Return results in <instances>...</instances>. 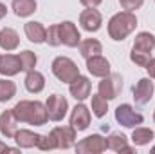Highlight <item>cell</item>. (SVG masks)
Wrapping results in <instances>:
<instances>
[{"label":"cell","mask_w":155,"mask_h":154,"mask_svg":"<svg viewBox=\"0 0 155 154\" xmlns=\"http://www.w3.org/2000/svg\"><path fill=\"white\" fill-rule=\"evenodd\" d=\"M152 152H155V145H153V149H152Z\"/></svg>","instance_id":"37"},{"label":"cell","mask_w":155,"mask_h":154,"mask_svg":"<svg viewBox=\"0 0 155 154\" xmlns=\"http://www.w3.org/2000/svg\"><path fill=\"white\" fill-rule=\"evenodd\" d=\"M79 24H81V27H83L85 31L96 33V31L101 27V24H103V16H101V13H99L97 9L87 7V9L79 15Z\"/></svg>","instance_id":"9"},{"label":"cell","mask_w":155,"mask_h":154,"mask_svg":"<svg viewBox=\"0 0 155 154\" xmlns=\"http://www.w3.org/2000/svg\"><path fill=\"white\" fill-rule=\"evenodd\" d=\"M38 140H40V134L33 132V131H27V129H20V131H16V134H15V142H16V145L22 147V149L36 147V145H38Z\"/></svg>","instance_id":"19"},{"label":"cell","mask_w":155,"mask_h":154,"mask_svg":"<svg viewBox=\"0 0 155 154\" xmlns=\"http://www.w3.org/2000/svg\"><path fill=\"white\" fill-rule=\"evenodd\" d=\"M108 111V100H105L99 93L97 94H92V113L97 118H103Z\"/></svg>","instance_id":"26"},{"label":"cell","mask_w":155,"mask_h":154,"mask_svg":"<svg viewBox=\"0 0 155 154\" xmlns=\"http://www.w3.org/2000/svg\"><path fill=\"white\" fill-rule=\"evenodd\" d=\"M16 94V85L11 80H0V102H9Z\"/></svg>","instance_id":"28"},{"label":"cell","mask_w":155,"mask_h":154,"mask_svg":"<svg viewBox=\"0 0 155 154\" xmlns=\"http://www.w3.org/2000/svg\"><path fill=\"white\" fill-rule=\"evenodd\" d=\"M71 125L76 131H85L90 125V111H88L87 105L78 103L76 107L72 109V113H71Z\"/></svg>","instance_id":"13"},{"label":"cell","mask_w":155,"mask_h":154,"mask_svg":"<svg viewBox=\"0 0 155 154\" xmlns=\"http://www.w3.org/2000/svg\"><path fill=\"white\" fill-rule=\"evenodd\" d=\"M116 120L117 123H121L123 127H128V129H132V127H135V125H141L143 121H144V118L141 113H137L130 103H123V105H119L116 109Z\"/></svg>","instance_id":"6"},{"label":"cell","mask_w":155,"mask_h":154,"mask_svg":"<svg viewBox=\"0 0 155 154\" xmlns=\"http://www.w3.org/2000/svg\"><path fill=\"white\" fill-rule=\"evenodd\" d=\"M146 71H148V75L152 78H155V58H152V60L146 64Z\"/></svg>","instance_id":"34"},{"label":"cell","mask_w":155,"mask_h":154,"mask_svg":"<svg viewBox=\"0 0 155 154\" xmlns=\"http://www.w3.org/2000/svg\"><path fill=\"white\" fill-rule=\"evenodd\" d=\"M121 89H123V78L121 75H117V73H110L108 76H103V80L99 82V85H97V93L105 98V100H114L119 96V93H121Z\"/></svg>","instance_id":"4"},{"label":"cell","mask_w":155,"mask_h":154,"mask_svg":"<svg viewBox=\"0 0 155 154\" xmlns=\"http://www.w3.org/2000/svg\"><path fill=\"white\" fill-rule=\"evenodd\" d=\"M5 15H7V7H5V4H2V2H0V20H2Z\"/></svg>","instance_id":"35"},{"label":"cell","mask_w":155,"mask_h":154,"mask_svg":"<svg viewBox=\"0 0 155 154\" xmlns=\"http://www.w3.org/2000/svg\"><path fill=\"white\" fill-rule=\"evenodd\" d=\"M36 147H38L40 151H52V149H56V143L51 138V134H47V136H41L40 134V140H38V145Z\"/></svg>","instance_id":"31"},{"label":"cell","mask_w":155,"mask_h":154,"mask_svg":"<svg viewBox=\"0 0 155 154\" xmlns=\"http://www.w3.org/2000/svg\"><path fill=\"white\" fill-rule=\"evenodd\" d=\"M155 47V37L152 33H139L135 37V42H134V49H139V51H146V53H152Z\"/></svg>","instance_id":"24"},{"label":"cell","mask_w":155,"mask_h":154,"mask_svg":"<svg viewBox=\"0 0 155 154\" xmlns=\"http://www.w3.org/2000/svg\"><path fill=\"white\" fill-rule=\"evenodd\" d=\"M13 113L18 118V121L29 123V125H36V127L45 125L47 120H49L45 105H43L41 102H38V100H35V102H31V100H22V102H18V103L13 107Z\"/></svg>","instance_id":"1"},{"label":"cell","mask_w":155,"mask_h":154,"mask_svg":"<svg viewBox=\"0 0 155 154\" xmlns=\"http://www.w3.org/2000/svg\"><path fill=\"white\" fill-rule=\"evenodd\" d=\"M119 4H121L123 9H126V11H134V9H139V7L144 4V0H119Z\"/></svg>","instance_id":"32"},{"label":"cell","mask_w":155,"mask_h":154,"mask_svg":"<svg viewBox=\"0 0 155 154\" xmlns=\"http://www.w3.org/2000/svg\"><path fill=\"white\" fill-rule=\"evenodd\" d=\"M45 42H47L49 45H52V47H58V45H61L60 26H58V24H54V26H51V27L47 29V38H45Z\"/></svg>","instance_id":"30"},{"label":"cell","mask_w":155,"mask_h":154,"mask_svg":"<svg viewBox=\"0 0 155 154\" xmlns=\"http://www.w3.org/2000/svg\"><path fill=\"white\" fill-rule=\"evenodd\" d=\"M87 69H88V73H90L92 76L103 78V76H108V75H110V64H108V60L103 58L101 54L87 58Z\"/></svg>","instance_id":"14"},{"label":"cell","mask_w":155,"mask_h":154,"mask_svg":"<svg viewBox=\"0 0 155 154\" xmlns=\"http://www.w3.org/2000/svg\"><path fill=\"white\" fill-rule=\"evenodd\" d=\"M18 58H20L22 71L29 73V71L35 69V65H36V54L33 51H22V53H18Z\"/></svg>","instance_id":"27"},{"label":"cell","mask_w":155,"mask_h":154,"mask_svg":"<svg viewBox=\"0 0 155 154\" xmlns=\"http://www.w3.org/2000/svg\"><path fill=\"white\" fill-rule=\"evenodd\" d=\"M52 75L58 78L60 82H63V83H71L74 78L79 76V69H78V65L71 60V58H67V56H58V58H54V62H52Z\"/></svg>","instance_id":"3"},{"label":"cell","mask_w":155,"mask_h":154,"mask_svg":"<svg viewBox=\"0 0 155 154\" xmlns=\"http://www.w3.org/2000/svg\"><path fill=\"white\" fill-rule=\"evenodd\" d=\"M18 131V118L15 116L13 109H7L0 114V132L5 138H15Z\"/></svg>","instance_id":"15"},{"label":"cell","mask_w":155,"mask_h":154,"mask_svg":"<svg viewBox=\"0 0 155 154\" xmlns=\"http://www.w3.org/2000/svg\"><path fill=\"white\" fill-rule=\"evenodd\" d=\"M69 91H71V96L76 98L78 102H83L90 96V80L87 76H79L74 78L71 83H69Z\"/></svg>","instance_id":"10"},{"label":"cell","mask_w":155,"mask_h":154,"mask_svg":"<svg viewBox=\"0 0 155 154\" xmlns=\"http://www.w3.org/2000/svg\"><path fill=\"white\" fill-rule=\"evenodd\" d=\"M51 138L56 143V149H71L76 140V129L71 127H54L51 131Z\"/></svg>","instance_id":"8"},{"label":"cell","mask_w":155,"mask_h":154,"mask_svg":"<svg viewBox=\"0 0 155 154\" xmlns=\"http://www.w3.org/2000/svg\"><path fill=\"white\" fill-rule=\"evenodd\" d=\"M22 71V65H20V58L18 54H4L0 56V75L4 76H15Z\"/></svg>","instance_id":"16"},{"label":"cell","mask_w":155,"mask_h":154,"mask_svg":"<svg viewBox=\"0 0 155 154\" xmlns=\"http://www.w3.org/2000/svg\"><path fill=\"white\" fill-rule=\"evenodd\" d=\"M152 96H153V82H150V78H141L134 87V100L144 105L152 100Z\"/></svg>","instance_id":"12"},{"label":"cell","mask_w":155,"mask_h":154,"mask_svg":"<svg viewBox=\"0 0 155 154\" xmlns=\"http://www.w3.org/2000/svg\"><path fill=\"white\" fill-rule=\"evenodd\" d=\"M79 2H81L85 7H97L103 0H79Z\"/></svg>","instance_id":"33"},{"label":"cell","mask_w":155,"mask_h":154,"mask_svg":"<svg viewBox=\"0 0 155 154\" xmlns=\"http://www.w3.org/2000/svg\"><path fill=\"white\" fill-rule=\"evenodd\" d=\"M101 51H103V45H101L99 40L87 38V40H83V42H79V53H81V56L85 60L90 58V56H97Z\"/></svg>","instance_id":"22"},{"label":"cell","mask_w":155,"mask_h":154,"mask_svg":"<svg viewBox=\"0 0 155 154\" xmlns=\"http://www.w3.org/2000/svg\"><path fill=\"white\" fill-rule=\"evenodd\" d=\"M13 11L20 18L31 16L36 11V0H13Z\"/></svg>","instance_id":"23"},{"label":"cell","mask_w":155,"mask_h":154,"mask_svg":"<svg viewBox=\"0 0 155 154\" xmlns=\"http://www.w3.org/2000/svg\"><path fill=\"white\" fill-rule=\"evenodd\" d=\"M107 147L110 151H114V152H130V154L135 152V149L128 145L126 136L121 134V132H114V134H110L107 138Z\"/></svg>","instance_id":"17"},{"label":"cell","mask_w":155,"mask_h":154,"mask_svg":"<svg viewBox=\"0 0 155 154\" xmlns=\"http://www.w3.org/2000/svg\"><path fill=\"white\" fill-rule=\"evenodd\" d=\"M24 31H25V37L29 38V42H33V44H41L47 38V29L40 22H27L24 26Z\"/></svg>","instance_id":"18"},{"label":"cell","mask_w":155,"mask_h":154,"mask_svg":"<svg viewBox=\"0 0 155 154\" xmlns=\"http://www.w3.org/2000/svg\"><path fill=\"white\" fill-rule=\"evenodd\" d=\"M43 87H45V78L41 73L38 71H29L27 73V76H25V89L29 91V93H35V94H38L43 91Z\"/></svg>","instance_id":"21"},{"label":"cell","mask_w":155,"mask_h":154,"mask_svg":"<svg viewBox=\"0 0 155 154\" xmlns=\"http://www.w3.org/2000/svg\"><path fill=\"white\" fill-rule=\"evenodd\" d=\"M5 151H15V149H11V147H7L5 143H2V142H0V152H5Z\"/></svg>","instance_id":"36"},{"label":"cell","mask_w":155,"mask_h":154,"mask_svg":"<svg viewBox=\"0 0 155 154\" xmlns=\"http://www.w3.org/2000/svg\"><path fill=\"white\" fill-rule=\"evenodd\" d=\"M45 109H47L49 120L60 121V120L65 118L67 111H69V102L63 96H60V94H51L47 98V102H45Z\"/></svg>","instance_id":"5"},{"label":"cell","mask_w":155,"mask_h":154,"mask_svg":"<svg viewBox=\"0 0 155 154\" xmlns=\"http://www.w3.org/2000/svg\"><path fill=\"white\" fill-rule=\"evenodd\" d=\"M137 27V18L132 11H121L114 15L108 22V35L110 38L116 40V42H121L124 40L130 33H134Z\"/></svg>","instance_id":"2"},{"label":"cell","mask_w":155,"mask_h":154,"mask_svg":"<svg viewBox=\"0 0 155 154\" xmlns=\"http://www.w3.org/2000/svg\"><path fill=\"white\" fill-rule=\"evenodd\" d=\"M152 53H146V51H139V49H134L132 47V53H130V60L134 62V64H137L139 67H146V64L152 60V56H150Z\"/></svg>","instance_id":"29"},{"label":"cell","mask_w":155,"mask_h":154,"mask_svg":"<svg viewBox=\"0 0 155 154\" xmlns=\"http://www.w3.org/2000/svg\"><path fill=\"white\" fill-rule=\"evenodd\" d=\"M153 121H155V111H153Z\"/></svg>","instance_id":"38"},{"label":"cell","mask_w":155,"mask_h":154,"mask_svg":"<svg viewBox=\"0 0 155 154\" xmlns=\"http://www.w3.org/2000/svg\"><path fill=\"white\" fill-rule=\"evenodd\" d=\"M153 131L152 129H146V127H135L134 129V132H132V142H134V145H139V147H143V145H148L152 140H153Z\"/></svg>","instance_id":"25"},{"label":"cell","mask_w":155,"mask_h":154,"mask_svg":"<svg viewBox=\"0 0 155 154\" xmlns=\"http://www.w3.org/2000/svg\"><path fill=\"white\" fill-rule=\"evenodd\" d=\"M60 26V37H61V44L69 45V47H78L81 42V35L78 31V27L72 22H61Z\"/></svg>","instance_id":"11"},{"label":"cell","mask_w":155,"mask_h":154,"mask_svg":"<svg viewBox=\"0 0 155 154\" xmlns=\"http://www.w3.org/2000/svg\"><path fill=\"white\" fill-rule=\"evenodd\" d=\"M107 138L99 136V134H92L87 136L85 140H81L76 145V152L79 154H99L103 151H107Z\"/></svg>","instance_id":"7"},{"label":"cell","mask_w":155,"mask_h":154,"mask_svg":"<svg viewBox=\"0 0 155 154\" xmlns=\"http://www.w3.org/2000/svg\"><path fill=\"white\" fill-rule=\"evenodd\" d=\"M20 44V38H18V33L11 27H4L0 31V47L5 49V51H15Z\"/></svg>","instance_id":"20"}]
</instances>
